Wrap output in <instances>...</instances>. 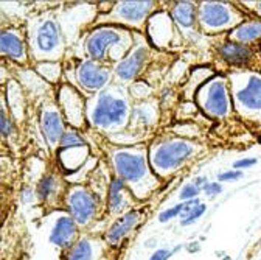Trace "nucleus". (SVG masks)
<instances>
[{"label": "nucleus", "instance_id": "f257e3e1", "mask_svg": "<svg viewBox=\"0 0 261 260\" xmlns=\"http://www.w3.org/2000/svg\"><path fill=\"white\" fill-rule=\"evenodd\" d=\"M114 173L121 178L139 201H145L162 185V181L152 172L148 147L143 144L117 147L109 154Z\"/></svg>", "mask_w": 261, "mask_h": 260}, {"label": "nucleus", "instance_id": "f03ea898", "mask_svg": "<svg viewBox=\"0 0 261 260\" xmlns=\"http://www.w3.org/2000/svg\"><path fill=\"white\" fill-rule=\"evenodd\" d=\"M130 112H133V105H130L129 90L115 83L92 95L86 103L89 126L111 136L124 131L129 126Z\"/></svg>", "mask_w": 261, "mask_h": 260}, {"label": "nucleus", "instance_id": "7ed1b4c3", "mask_svg": "<svg viewBox=\"0 0 261 260\" xmlns=\"http://www.w3.org/2000/svg\"><path fill=\"white\" fill-rule=\"evenodd\" d=\"M25 36L30 56L38 62H61L65 53V36L61 20L51 13H42L28 20Z\"/></svg>", "mask_w": 261, "mask_h": 260}, {"label": "nucleus", "instance_id": "20e7f679", "mask_svg": "<svg viewBox=\"0 0 261 260\" xmlns=\"http://www.w3.org/2000/svg\"><path fill=\"white\" fill-rule=\"evenodd\" d=\"M134 42V33L124 27L96 25L86 33L83 39V52L87 59L115 66L133 49Z\"/></svg>", "mask_w": 261, "mask_h": 260}, {"label": "nucleus", "instance_id": "39448f33", "mask_svg": "<svg viewBox=\"0 0 261 260\" xmlns=\"http://www.w3.org/2000/svg\"><path fill=\"white\" fill-rule=\"evenodd\" d=\"M201 145L187 137L165 136L152 140L148 147L149 164L160 181L168 179L185 167L201 151Z\"/></svg>", "mask_w": 261, "mask_h": 260}, {"label": "nucleus", "instance_id": "423d86ee", "mask_svg": "<svg viewBox=\"0 0 261 260\" xmlns=\"http://www.w3.org/2000/svg\"><path fill=\"white\" fill-rule=\"evenodd\" d=\"M227 80L235 111L249 122L261 123V74L235 70Z\"/></svg>", "mask_w": 261, "mask_h": 260}, {"label": "nucleus", "instance_id": "0eeeda50", "mask_svg": "<svg viewBox=\"0 0 261 260\" xmlns=\"http://www.w3.org/2000/svg\"><path fill=\"white\" fill-rule=\"evenodd\" d=\"M62 207L76 221L81 229H87L95 221L100 220L103 207V198L96 190L89 185L69 184L65 190Z\"/></svg>", "mask_w": 261, "mask_h": 260}, {"label": "nucleus", "instance_id": "6e6552de", "mask_svg": "<svg viewBox=\"0 0 261 260\" xmlns=\"http://www.w3.org/2000/svg\"><path fill=\"white\" fill-rule=\"evenodd\" d=\"M157 2H115L111 10L100 13L95 22L98 25H118L127 30H142L148 19L157 11Z\"/></svg>", "mask_w": 261, "mask_h": 260}, {"label": "nucleus", "instance_id": "1a4fd4ad", "mask_svg": "<svg viewBox=\"0 0 261 260\" xmlns=\"http://www.w3.org/2000/svg\"><path fill=\"white\" fill-rule=\"evenodd\" d=\"M199 27L207 35H216L237 28L246 20L244 13L238 10V4L230 2H201L198 4Z\"/></svg>", "mask_w": 261, "mask_h": 260}, {"label": "nucleus", "instance_id": "9d476101", "mask_svg": "<svg viewBox=\"0 0 261 260\" xmlns=\"http://www.w3.org/2000/svg\"><path fill=\"white\" fill-rule=\"evenodd\" d=\"M198 106L212 119H224L232 114V93L227 77L215 75L196 90Z\"/></svg>", "mask_w": 261, "mask_h": 260}, {"label": "nucleus", "instance_id": "9b49d317", "mask_svg": "<svg viewBox=\"0 0 261 260\" xmlns=\"http://www.w3.org/2000/svg\"><path fill=\"white\" fill-rule=\"evenodd\" d=\"M76 87L84 93L95 95L114 83V66L92 59H80L73 67Z\"/></svg>", "mask_w": 261, "mask_h": 260}, {"label": "nucleus", "instance_id": "f8f14e48", "mask_svg": "<svg viewBox=\"0 0 261 260\" xmlns=\"http://www.w3.org/2000/svg\"><path fill=\"white\" fill-rule=\"evenodd\" d=\"M137 36V35H136ZM151 58V45L149 42L139 35L136 38V42L127 52V55L114 66V83L124 86L136 81L143 69L146 67V64L149 62Z\"/></svg>", "mask_w": 261, "mask_h": 260}, {"label": "nucleus", "instance_id": "ddd939ff", "mask_svg": "<svg viewBox=\"0 0 261 260\" xmlns=\"http://www.w3.org/2000/svg\"><path fill=\"white\" fill-rule=\"evenodd\" d=\"M86 103L87 100L80 92V89L73 84L64 83L58 89V106L69 123L70 128L81 129L87 123L86 117Z\"/></svg>", "mask_w": 261, "mask_h": 260}, {"label": "nucleus", "instance_id": "4468645a", "mask_svg": "<svg viewBox=\"0 0 261 260\" xmlns=\"http://www.w3.org/2000/svg\"><path fill=\"white\" fill-rule=\"evenodd\" d=\"M81 237V227L67 210L55 209L50 214L48 242L59 251L69 249Z\"/></svg>", "mask_w": 261, "mask_h": 260}, {"label": "nucleus", "instance_id": "2eb2a0df", "mask_svg": "<svg viewBox=\"0 0 261 260\" xmlns=\"http://www.w3.org/2000/svg\"><path fill=\"white\" fill-rule=\"evenodd\" d=\"M112 248L100 235H81L69 249L62 251L61 260H111Z\"/></svg>", "mask_w": 261, "mask_h": 260}, {"label": "nucleus", "instance_id": "dca6fc26", "mask_svg": "<svg viewBox=\"0 0 261 260\" xmlns=\"http://www.w3.org/2000/svg\"><path fill=\"white\" fill-rule=\"evenodd\" d=\"M39 128L45 144L51 150H58L59 142L67 129V122H65L59 106L56 102L47 100L39 111Z\"/></svg>", "mask_w": 261, "mask_h": 260}, {"label": "nucleus", "instance_id": "f3484780", "mask_svg": "<svg viewBox=\"0 0 261 260\" xmlns=\"http://www.w3.org/2000/svg\"><path fill=\"white\" fill-rule=\"evenodd\" d=\"M105 207L106 212L112 217H120L129 210H133L137 207L139 200L134 197V193L129 190L126 182L114 175L108 184V192L105 198Z\"/></svg>", "mask_w": 261, "mask_h": 260}, {"label": "nucleus", "instance_id": "a211bd4d", "mask_svg": "<svg viewBox=\"0 0 261 260\" xmlns=\"http://www.w3.org/2000/svg\"><path fill=\"white\" fill-rule=\"evenodd\" d=\"M143 221V210L136 207L120 217H117L103 234V239L111 248H118Z\"/></svg>", "mask_w": 261, "mask_h": 260}, {"label": "nucleus", "instance_id": "6ab92c4d", "mask_svg": "<svg viewBox=\"0 0 261 260\" xmlns=\"http://www.w3.org/2000/svg\"><path fill=\"white\" fill-rule=\"evenodd\" d=\"M0 53L10 61L27 64L31 56L27 36H23V30L16 27H4L0 30Z\"/></svg>", "mask_w": 261, "mask_h": 260}, {"label": "nucleus", "instance_id": "aec40b11", "mask_svg": "<svg viewBox=\"0 0 261 260\" xmlns=\"http://www.w3.org/2000/svg\"><path fill=\"white\" fill-rule=\"evenodd\" d=\"M67 184L64 182L62 175L59 172H47L44 173L36 182V193H38V203L47 207L62 206V200Z\"/></svg>", "mask_w": 261, "mask_h": 260}, {"label": "nucleus", "instance_id": "412c9836", "mask_svg": "<svg viewBox=\"0 0 261 260\" xmlns=\"http://www.w3.org/2000/svg\"><path fill=\"white\" fill-rule=\"evenodd\" d=\"M149 42L155 47H168L176 35V23L173 22L170 13L155 11L146 22Z\"/></svg>", "mask_w": 261, "mask_h": 260}, {"label": "nucleus", "instance_id": "4be33fe9", "mask_svg": "<svg viewBox=\"0 0 261 260\" xmlns=\"http://www.w3.org/2000/svg\"><path fill=\"white\" fill-rule=\"evenodd\" d=\"M216 53L218 56L227 62L230 66H237V67H244L249 66V64L253 61L255 52L250 45L246 44H240L230 39H224L219 44H216Z\"/></svg>", "mask_w": 261, "mask_h": 260}, {"label": "nucleus", "instance_id": "5701e85b", "mask_svg": "<svg viewBox=\"0 0 261 260\" xmlns=\"http://www.w3.org/2000/svg\"><path fill=\"white\" fill-rule=\"evenodd\" d=\"M170 16L177 28L184 31L194 30L199 25V16H198V4L196 2H173L170 4Z\"/></svg>", "mask_w": 261, "mask_h": 260}, {"label": "nucleus", "instance_id": "b1692460", "mask_svg": "<svg viewBox=\"0 0 261 260\" xmlns=\"http://www.w3.org/2000/svg\"><path fill=\"white\" fill-rule=\"evenodd\" d=\"M89 157V145L84 147H69L58 150L59 167L65 175L78 172Z\"/></svg>", "mask_w": 261, "mask_h": 260}, {"label": "nucleus", "instance_id": "393cba45", "mask_svg": "<svg viewBox=\"0 0 261 260\" xmlns=\"http://www.w3.org/2000/svg\"><path fill=\"white\" fill-rule=\"evenodd\" d=\"M157 120V106L155 103L145 100L139 102L133 106V112H130V122L129 126L136 129H146L152 126Z\"/></svg>", "mask_w": 261, "mask_h": 260}, {"label": "nucleus", "instance_id": "a878e982", "mask_svg": "<svg viewBox=\"0 0 261 260\" xmlns=\"http://www.w3.org/2000/svg\"><path fill=\"white\" fill-rule=\"evenodd\" d=\"M230 41L250 45L261 39V20L259 19H246L237 28L230 31Z\"/></svg>", "mask_w": 261, "mask_h": 260}, {"label": "nucleus", "instance_id": "bb28decb", "mask_svg": "<svg viewBox=\"0 0 261 260\" xmlns=\"http://www.w3.org/2000/svg\"><path fill=\"white\" fill-rule=\"evenodd\" d=\"M207 209H208V206L201 198H193V200L184 201V210L179 218V226L187 227V226L194 224L196 221L201 220L205 215Z\"/></svg>", "mask_w": 261, "mask_h": 260}, {"label": "nucleus", "instance_id": "cd10ccee", "mask_svg": "<svg viewBox=\"0 0 261 260\" xmlns=\"http://www.w3.org/2000/svg\"><path fill=\"white\" fill-rule=\"evenodd\" d=\"M5 97H7V99H14V102L7 103V106H8L11 115H13L14 119L19 120V114H17V112H20V115H22L23 105H25V99H23V92H22L20 84H17V83H14V81L11 80V81L8 83L7 90H5Z\"/></svg>", "mask_w": 261, "mask_h": 260}, {"label": "nucleus", "instance_id": "c85d7f7f", "mask_svg": "<svg viewBox=\"0 0 261 260\" xmlns=\"http://www.w3.org/2000/svg\"><path fill=\"white\" fill-rule=\"evenodd\" d=\"M36 74L47 83H58L62 75V64L61 62H38Z\"/></svg>", "mask_w": 261, "mask_h": 260}, {"label": "nucleus", "instance_id": "c756f323", "mask_svg": "<svg viewBox=\"0 0 261 260\" xmlns=\"http://www.w3.org/2000/svg\"><path fill=\"white\" fill-rule=\"evenodd\" d=\"M84 145H89L86 137L80 133V129H75V128H67L65 129V133L59 142V148H69V147H84Z\"/></svg>", "mask_w": 261, "mask_h": 260}, {"label": "nucleus", "instance_id": "7c9ffc66", "mask_svg": "<svg viewBox=\"0 0 261 260\" xmlns=\"http://www.w3.org/2000/svg\"><path fill=\"white\" fill-rule=\"evenodd\" d=\"M0 133L4 139H10L14 134V117L10 115L5 99L2 100V111H0Z\"/></svg>", "mask_w": 261, "mask_h": 260}, {"label": "nucleus", "instance_id": "2f4dec72", "mask_svg": "<svg viewBox=\"0 0 261 260\" xmlns=\"http://www.w3.org/2000/svg\"><path fill=\"white\" fill-rule=\"evenodd\" d=\"M182 210H184V203H177V204H174V206H171V207H167V209L160 210L159 215H157V220H159V223H162V224L170 223V221H173L174 218H180Z\"/></svg>", "mask_w": 261, "mask_h": 260}, {"label": "nucleus", "instance_id": "473e14b6", "mask_svg": "<svg viewBox=\"0 0 261 260\" xmlns=\"http://www.w3.org/2000/svg\"><path fill=\"white\" fill-rule=\"evenodd\" d=\"M19 200L23 206H31L38 203V193H36V185L23 184L20 192H19Z\"/></svg>", "mask_w": 261, "mask_h": 260}, {"label": "nucleus", "instance_id": "72a5a7b5", "mask_svg": "<svg viewBox=\"0 0 261 260\" xmlns=\"http://www.w3.org/2000/svg\"><path fill=\"white\" fill-rule=\"evenodd\" d=\"M184 246L185 245H176L174 248H157L149 255V260H170L173 255L184 251Z\"/></svg>", "mask_w": 261, "mask_h": 260}, {"label": "nucleus", "instance_id": "f704fd0d", "mask_svg": "<svg viewBox=\"0 0 261 260\" xmlns=\"http://www.w3.org/2000/svg\"><path fill=\"white\" fill-rule=\"evenodd\" d=\"M201 193H202L201 188H198L193 182H187V184L182 185V188L179 192V201L184 203V201H188V200H193V198H199Z\"/></svg>", "mask_w": 261, "mask_h": 260}, {"label": "nucleus", "instance_id": "c9c22d12", "mask_svg": "<svg viewBox=\"0 0 261 260\" xmlns=\"http://www.w3.org/2000/svg\"><path fill=\"white\" fill-rule=\"evenodd\" d=\"M243 178H244V172L235 170V169L225 170V172H221V173L216 175V181L221 182V184H224V182H237V181H240Z\"/></svg>", "mask_w": 261, "mask_h": 260}, {"label": "nucleus", "instance_id": "e433bc0d", "mask_svg": "<svg viewBox=\"0 0 261 260\" xmlns=\"http://www.w3.org/2000/svg\"><path fill=\"white\" fill-rule=\"evenodd\" d=\"M224 192V185L218 181H208L204 187H202V193L207 198H216Z\"/></svg>", "mask_w": 261, "mask_h": 260}, {"label": "nucleus", "instance_id": "4c0bfd02", "mask_svg": "<svg viewBox=\"0 0 261 260\" xmlns=\"http://www.w3.org/2000/svg\"><path fill=\"white\" fill-rule=\"evenodd\" d=\"M256 164H258V157L249 156V157H241V159H237V160L233 162L232 169L244 172V170H249V169L255 167Z\"/></svg>", "mask_w": 261, "mask_h": 260}, {"label": "nucleus", "instance_id": "58836bf2", "mask_svg": "<svg viewBox=\"0 0 261 260\" xmlns=\"http://www.w3.org/2000/svg\"><path fill=\"white\" fill-rule=\"evenodd\" d=\"M240 5H241V7L250 8L252 13H253L256 17H259V20H261V0H259V2H241Z\"/></svg>", "mask_w": 261, "mask_h": 260}, {"label": "nucleus", "instance_id": "ea45409f", "mask_svg": "<svg viewBox=\"0 0 261 260\" xmlns=\"http://www.w3.org/2000/svg\"><path fill=\"white\" fill-rule=\"evenodd\" d=\"M201 249H202V246H201V243L199 242H188L185 246H184V251H187L188 254H198V252H201Z\"/></svg>", "mask_w": 261, "mask_h": 260}, {"label": "nucleus", "instance_id": "a19ab883", "mask_svg": "<svg viewBox=\"0 0 261 260\" xmlns=\"http://www.w3.org/2000/svg\"><path fill=\"white\" fill-rule=\"evenodd\" d=\"M191 182H193L196 187H198V188H201V190H202V187L208 182V178H207V176H204V175H201V176H196Z\"/></svg>", "mask_w": 261, "mask_h": 260}, {"label": "nucleus", "instance_id": "79ce46f5", "mask_svg": "<svg viewBox=\"0 0 261 260\" xmlns=\"http://www.w3.org/2000/svg\"><path fill=\"white\" fill-rule=\"evenodd\" d=\"M145 246L146 248H149V249H157V239H149V240H146L145 242Z\"/></svg>", "mask_w": 261, "mask_h": 260}, {"label": "nucleus", "instance_id": "37998d69", "mask_svg": "<svg viewBox=\"0 0 261 260\" xmlns=\"http://www.w3.org/2000/svg\"><path fill=\"white\" fill-rule=\"evenodd\" d=\"M222 260H232V257L228 255V254H224V255H222Z\"/></svg>", "mask_w": 261, "mask_h": 260}, {"label": "nucleus", "instance_id": "c03bdc74", "mask_svg": "<svg viewBox=\"0 0 261 260\" xmlns=\"http://www.w3.org/2000/svg\"><path fill=\"white\" fill-rule=\"evenodd\" d=\"M20 260H27V257H23V258H20Z\"/></svg>", "mask_w": 261, "mask_h": 260}]
</instances>
